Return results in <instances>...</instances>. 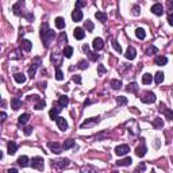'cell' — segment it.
<instances>
[{"label":"cell","mask_w":173,"mask_h":173,"mask_svg":"<svg viewBox=\"0 0 173 173\" xmlns=\"http://www.w3.org/2000/svg\"><path fill=\"white\" fill-rule=\"evenodd\" d=\"M109 87H111L112 89H120L122 88V81L118 80V78H114V80L109 81Z\"/></svg>","instance_id":"44dd1931"},{"label":"cell","mask_w":173,"mask_h":173,"mask_svg":"<svg viewBox=\"0 0 173 173\" xmlns=\"http://www.w3.org/2000/svg\"><path fill=\"white\" fill-rule=\"evenodd\" d=\"M133 14H134L135 16L139 15V6H134V7H133Z\"/></svg>","instance_id":"f907efd6"},{"label":"cell","mask_w":173,"mask_h":173,"mask_svg":"<svg viewBox=\"0 0 173 173\" xmlns=\"http://www.w3.org/2000/svg\"><path fill=\"white\" fill-rule=\"evenodd\" d=\"M95 16H96V19L99 22H102V23H104V22L107 20V14L106 12H103V11H97L95 14Z\"/></svg>","instance_id":"7402d4cb"},{"label":"cell","mask_w":173,"mask_h":173,"mask_svg":"<svg viewBox=\"0 0 173 173\" xmlns=\"http://www.w3.org/2000/svg\"><path fill=\"white\" fill-rule=\"evenodd\" d=\"M23 6V1H18L16 4L12 6V11H14L15 15H20V7Z\"/></svg>","instance_id":"d6a6232c"},{"label":"cell","mask_w":173,"mask_h":173,"mask_svg":"<svg viewBox=\"0 0 173 173\" xmlns=\"http://www.w3.org/2000/svg\"><path fill=\"white\" fill-rule=\"evenodd\" d=\"M168 23L170 26H173V14L172 15H168Z\"/></svg>","instance_id":"11a10c76"},{"label":"cell","mask_w":173,"mask_h":173,"mask_svg":"<svg viewBox=\"0 0 173 173\" xmlns=\"http://www.w3.org/2000/svg\"><path fill=\"white\" fill-rule=\"evenodd\" d=\"M85 6H87V1H81V0H80V1H76V8H78V10L81 7H85Z\"/></svg>","instance_id":"bcb514c9"},{"label":"cell","mask_w":173,"mask_h":173,"mask_svg":"<svg viewBox=\"0 0 173 173\" xmlns=\"http://www.w3.org/2000/svg\"><path fill=\"white\" fill-rule=\"evenodd\" d=\"M18 164L22 168H26V166L30 165V160H28V157H26V155H22V157L18 158Z\"/></svg>","instance_id":"e0dca14e"},{"label":"cell","mask_w":173,"mask_h":173,"mask_svg":"<svg viewBox=\"0 0 173 173\" xmlns=\"http://www.w3.org/2000/svg\"><path fill=\"white\" fill-rule=\"evenodd\" d=\"M152 173H155V172H152Z\"/></svg>","instance_id":"94428289"},{"label":"cell","mask_w":173,"mask_h":173,"mask_svg":"<svg viewBox=\"0 0 173 173\" xmlns=\"http://www.w3.org/2000/svg\"><path fill=\"white\" fill-rule=\"evenodd\" d=\"M164 81V73L162 72H157L154 76V83L155 84H161Z\"/></svg>","instance_id":"836d02e7"},{"label":"cell","mask_w":173,"mask_h":173,"mask_svg":"<svg viewBox=\"0 0 173 173\" xmlns=\"http://www.w3.org/2000/svg\"><path fill=\"white\" fill-rule=\"evenodd\" d=\"M96 123H99V117H97V118H91V119H87L85 122H83L80 127H81V129L92 127V126H95Z\"/></svg>","instance_id":"52a82bcc"},{"label":"cell","mask_w":173,"mask_h":173,"mask_svg":"<svg viewBox=\"0 0 173 173\" xmlns=\"http://www.w3.org/2000/svg\"><path fill=\"white\" fill-rule=\"evenodd\" d=\"M117 103L119 104V106H124V104H127V97L119 96V97H117Z\"/></svg>","instance_id":"f35d334b"},{"label":"cell","mask_w":173,"mask_h":173,"mask_svg":"<svg viewBox=\"0 0 173 173\" xmlns=\"http://www.w3.org/2000/svg\"><path fill=\"white\" fill-rule=\"evenodd\" d=\"M154 64H155V65H158V66H162V65H166V64H168V58H166V57H164V56H158V57H155Z\"/></svg>","instance_id":"2e32d148"},{"label":"cell","mask_w":173,"mask_h":173,"mask_svg":"<svg viewBox=\"0 0 173 173\" xmlns=\"http://www.w3.org/2000/svg\"><path fill=\"white\" fill-rule=\"evenodd\" d=\"M130 152V148H129V145H119L115 148V154L119 155V157H122V155H126L127 153Z\"/></svg>","instance_id":"277c9868"},{"label":"cell","mask_w":173,"mask_h":173,"mask_svg":"<svg viewBox=\"0 0 173 173\" xmlns=\"http://www.w3.org/2000/svg\"><path fill=\"white\" fill-rule=\"evenodd\" d=\"M37 68H38V64H31V65H30V68H28V76H30L31 78L35 76Z\"/></svg>","instance_id":"e575fe53"},{"label":"cell","mask_w":173,"mask_h":173,"mask_svg":"<svg viewBox=\"0 0 173 173\" xmlns=\"http://www.w3.org/2000/svg\"><path fill=\"white\" fill-rule=\"evenodd\" d=\"M0 118H1V122H4V120H6L7 115H6V112H4V111H1V114H0Z\"/></svg>","instance_id":"9f6ffc18"},{"label":"cell","mask_w":173,"mask_h":173,"mask_svg":"<svg viewBox=\"0 0 173 173\" xmlns=\"http://www.w3.org/2000/svg\"><path fill=\"white\" fill-rule=\"evenodd\" d=\"M56 122H57V126H58V129H60V130L65 131L68 129V122H66V119H65V118L58 117L56 119Z\"/></svg>","instance_id":"30bf717a"},{"label":"cell","mask_w":173,"mask_h":173,"mask_svg":"<svg viewBox=\"0 0 173 173\" xmlns=\"http://www.w3.org/2000/svg\"><path fill=\"white\" fill-rule=\"evenodd\" d=\"M14 78H15V81L18 83V84H25L26 83V76L23 73H16L14 76Z\"/></svg>","instance_id":"484cf974"},{"label":"cell","mask_w":173,"mask_h":173,"mask_svg":"<svg viewBox=\"0 0 173 173\" xmlns=\"http://www.w3.org/2000/svg\"><path fill=\"white\" fill-rule=\"evenodd\" d=\"M87 56L89 57V60L91 61H97V58H99V54H96L95 52H88Z\"/></svg>","instance_id":"60d3db41"},{"label":"cell","mask_w":173,"mask_h":173,"mask_svg":"<svg viewBox=\"0 0 173 173\" xmlns=\"http://www.w3.org/2000/svg\"><path fill=\"white\" fill-rule=\"evenodd\" d=\"M164 126V122L161 118H155L154 120H153V127L155 129V130H160V129H162Z\"/></svg>","instance_id":"4316f807"},{"label":"cell","mask_w":173,"mask_h":173,"mask_svg":"<svg viewBox=\"0 0 173 173\" xmlns=\"http://www.w3.org/2000/svg\"><path fill=\"white\" fill-rule=\"evenodd\" d=\"M135 35H137L138 39H145L146 38V32H145V30H143V28L138 27L137 30H135Z\"/></svg>","instance_id":"f1b7e54d"},{"label":"cell","mask_w":173,"mask_h":173,"mask_svg":"<svg viewBox=\"0 0 173 173\" xmlns=\"http://www.w3.org/2000/svg\"><path fill=\"white\" fill-rule=\"evenodd\" d=\"M72 19H73L74 22H80L83 19V11L76 8V10L72 12Z\"/></svg>","instance_id":"5bb4252c"},{"label":"cell","mask_w":173,"mask_h":173,"mask_svg":"<svg viewBox=\"0 0 173 173\" xmlns=\"http://www.w3.org/2000/svg\"><path fill=\"white\" fill-rule=\"evenodd\" d=\"M112 47L115 49V52H118V53H122V47H120V45L117 42V41H112Z\"/></svg>","instance_id":"ee69618b"},{"label":"cell","mask_w":173,"mask_h":173,"mask_svg":"<svg viewBox=\"0 0 173 173\" xmlns=\"http://www.w3.org/2000/svg\"><path fill=\"white\" fill-rule=\"evenodd\" d=\"M92 46H93V49L97 52V50H102L103 47H104V42H103L102 38H95L93 42H92Z\"/></svg>","instance_id":"4fadbf2b"},{"label":"cell","mask_w":173,"mask_h":173,"mask_svg":"<svg viewBox=\"0 0 173 173\" xmlns=\"http://www.w3.org/2000/svg\"><path fill=\"white\" fill-rule=\"evenodd\" d=\"M22 107V102L18 99V97H14L11 100V108L12 109H19Z\"/></svg>","instance_id":"cb8c5ba5"},{"label":"cell","mask_w":173,"mask_h":173,"mask_svg":"<svg viewBox=\"0 0 173 173\" xmlns=\"http://www.w3.org/2000/svg\"><path fill=\"white\" fill-rule=\"evenodd\" d=\"M39 85V88H41V89H45V85H46V83H43V84H42V83H41V84H38Z\"/></svg>","instance_id":"680465c9"},{"label":"cell","mask_w":173,"mask_h":173,"mask_svg":"<svg viewBox=\"0 0 173 173\" xmlns=\"http://www.w3.org/2000/svg\"><path fill=\"white\" fill-rule=\"evenodd\" d=\"M45 106H46V102H45V100H39V102H37V104L34 106V108L39 111V109H43V108H45Z\"/></svg>","instance_id":"74e56055"},{"label":"cell","mask_w":173,"mask_h":173,"mask_svg":"<svg viewBox=\"0 0 173 173\" xmlns=\"http://www.w3.org/2000/svg\"><path fill=\"white\" fill-rule=\"evenodd\" d=\"M78 69H81V71H84V69H87L88 68V62L85 60H81V61H78V64H77Z\"/></svg>","instance_id":"ab89813d"},{"label":"cell","mask_w":173,"mask_h":173,"mask_svg":"<svg viewBox=\"0 0 173 173\" xmlns=\"http://www.w3.org/2000/svg\"><path fill=\"white\" fill-rule=\"evenodd\" d=\"M28 119H30V115H28V114H23V115H20V117H19V124H22V126H23V124H26L28 122Z\"/></svg>","instance_id":"d590c367"},{"label":"cell","mask_w":173,"mask_h":173,"mask_svg":"<svg viewBox=\"0 0 173 173\" xmlns=\"http://www.w3.org/2000/svg\"><path fill=\"white\" fill-rule=\"evenodd\" d=\"M73 35H74V38L78 39V41L84 39V37H85L84 28H81V27H76V28H74V31H73Z\"/></svg>","instance_id":"7c38bea8"},{"label":"cell","mask_w":173,"mask_h":173,"mask_svg":"<svg viewBox=\"0 0 173 173\" xmlns=\"http://www.w3.org/2000/svg\"><path fill=\"white\" fill-rule=\"evenodd\" d=\"M168 7H169V15L173 14V1H168Z\"/></svg>","instance_id":"f5cc1de1"},{"label":"cell","mask_w":173,"mask_h":173,"mask_svg":"<svg viewBox=\"0 0 173 173\" xmlns=\"http://www.w3.org/2000/svg\"><path fill=\"white\" fill-rule=\"evenodd\" d=\"M7 149H8V154H15L16 153V149H18V145L15 143L14 141H11V142H8V145H7Z\"/></svg>","instance_id":"ac0fdd59"},{"label":"cell","mask_w":173,"mask_h":173,"mask_svg":"<svg viewBox=\"0 0 173 173\" xmlns=\"http://www.w3.org/2000/svg\"><path fill=\"white\" fill-rule=\"evenodd\" d=\"M160 107H161L160 109H161V111L164 112V115H165V118H166V119L173 120V111H172V109H169V108H166V107H164L162 104H161Z\"/></svg>","instance_id":"9a60e30c"},{"label":"cell","mask_w":173,"mask_h":173,"mask_svg":"<svg viewBox=\"0 0 173 173\" xmlns=\"http://www.w3.org/2000/svg\"><path fill=\"white\" fill-rule=\"evenodd\" d=\"M106 72H107V69H106L104 65H97V73H99V74H104Z\"/></svg>","instance_id":"f6af8a7d"},{"label":"cell","mask_w":173,"mask_h":173,"mask_svg":"<svg viewBox=\"0 0 173 173\" xmlns=\"http://www.w3.org/2000/svg\"><path fill=\"white\" fill-rule=\"evenodd\" d=\"M61 111H62V107H61L58 103H56V104H53V108L49 111V117L53 120L57 119V118H58V114H60Z\"/></svg>","instance_id":"7a4b0ae2"},{"label":"cell","mask_w":173,"mask_h":173,"mask_svg":"<svg viewBox=\"0 0 173 173\" xmlns=\"http://www.w3.org/2000/svg\"><path fill=\"white\" fill-rule=\"evenodd\" d=\"M148 54H152V53H157V47H154V46H150L148 49V52H146Z\"/></svg>","instance_id":"681fc988"},{"label":"cell","mask_w":173,"mask_h":173,"mask_svg":"<svg viewBox=\"0 0 173 173\" xmlns=\"http://www.w3.org/2000/svg\"><path fill=\"white\" fill-rule=\"evenodd\" d=\"M152 81H153V76L150 73H145L142 76V83L143 84H152Z\"/></svg>","instance_id":"4dcf8cb0"},{"label":"cell","mask_w":173,"mask_h":173,"mask_svg":"<svg viewBox=\"0 0 173 173\" xmlns=\"http://www.w3.org/2000/svg\"><path fill=\"white\" fill-rule=\"evenodd\" d=\"M32 133V127H26L25 129V134L26 135H30Z\"/></svg>","instance_id":"db71d44e"},{"label":"cell","mask_w":173,"mask_h":173,"mask_svg":"<svg viewBox=\"0 0 173 173\" xmlns=\"http://www.w3.org/2000/svg\"><path fill=\"white\" fill-rule=\"evenodd\" d=\"M142 103H146V104H150V103H154L155 102V95L153 92H146L145 95L141 97Z\"/></svg>","instance_id":"5b68a950"},{"label":"cell","mask_w":173,"mask_h":173,"mask_svg":"<svg viewBox=\"0 0 173 173\" xmlns=\"http://www.w3.org/2000/svg\"><path fill=\"white\" fill-rule=\"evenodd\" d=\"M69 160L68 158H62V160H57V161H53V165L57 166V168H60V169H64V168H66L68 165H69Z\"/></svg>","instance_id":"9c48e42d"},{"label":"cell","mask_w":173,"mask_h":173,"mask_svg":"<svg viewBox=\"0 0 173 173\" xmlns=\"http://www.w3.org/2000/svg\"><path fill=\"white\" fill-rule=\"evenodd\" d=\"M72 80H73L74 83H77V84H81V77H80L78 74H76V76H73V77H72Z\"/></svg>","instance_id":"c3c4849f"},{"label":"cell","mask_w":173,"mask_h":173,"mask_svg":"<svg viewBox=\"0 0 173 173\" xmlns=\"http://www.w3.org/2000/svg\"><path fill=\"white\" fill-rule=\"evenodd\" d=\"M62 53H64V56L66 57V58H71L72 54H73V47H72V46H65Z\"/></svg>","instance_id":"1f68e13d"},{"label":"cell","mask_w":173,"mask_h":173,"mask_svg":"<svg viewBox=\"0 0 173 173\" xmlns=\"http://www.w3.org/2000/svg\"><path fill=\"white\" fill-rule=\"evenodd\" d=\"M131 162H133V160H131V157H126V158L118 160L117 165H118V166H127V165H130Z\"/></svg>","instance_id":"d6986e66"},{"label":"cell","mask_w":173,"mask_h":173,"mask_svg":"<svg viewBox=\"0 0 173 173\" xmlns=\"http://www.w3.org/2000/svg\"><path fill=\"white\" fill-rule=\"evenodd\" d=\"M22 47H23L25 52H30L31 47H32V43L30 42L28 39H23V41H22Z\"/></svg>","instance_id":"83f0119b"},{"label":"cell","mask_w":173,"mask_h":173,"mask_svg":"<svg viewBox=\"0 0 173 173\" xmlns=\"http://www.w3.org/2000/svg\"><path fill=\"white\" fill-rule=\"evenodd\" d=\"M112 173H118V172H117V170H114V172H112Z\"/></svg>","instance_id":"91938a15"},{"label":"cell","mask_w":173,"mask_h":173,"mask_svg":"<svg viewBox=\"0 0 173 173\" xmlns=\"http://www.w3.org/2000/svg\"><path fill=\"white\" fill-rule=\"evenodd\" d=\"M74 146V141L73 139H66V141L64 142V145H62V149H65V150H68V149H71Z\"/></svg>","instance_id":"8d00e7d4"},{"label":"cell","mask_w":173,"mask_h":173,"mask_svg":"<svg viewBox=\"0 0 173 173\" xmlns=\"http://www.w3.org/2000/svg\"><path fill=\"white\" fill-rule=\"evenodd\" d=\"M56 78L58 80V81L64 80V73H62V71H61V69H57V71H56Z\"/></svg>","instance_id":"7bdbcfd3"},{"label":"cell","mask_w":173,"mask_h":173,"mask_svg":"<svg viewBox=\"0 0 173 173\" xmlns=\"http://www.w3.org/2000/svg\"><path fill=\"white\" fill-rule=\"evenodd\" d=\"M47 146H49L50 150L53 153H56V154H60V153L62 152V146H61L60 143H57V142H47Z\"/></svg>","instance_id":"8992f818"},{"label":"cell","mask_w":173,"mask_h":173,"mask_svg":"<svg viewBox=\"0 0 173 173\" xmlns=\"http://www.w3.org/2000/svg\"><path fill=\"white\" fill-rule=\"evenodd\" d=\"M126 91L130 92V93H137L138 92V85L135 84V83H131V84H129L127 87H126Z\"/></svg>","instance_id":"f546056e"},{"label":"cell","mask_w":173,"mask_h":173,"mask_svg":"<svg viewBox=\"0 0 173 173\" xmlns=\"http://www.w3.org/2000/svg\"><path fill=\"white\" fill-rule=\"evenodd\" d=\"M152 12L154 15H157V16H161V15L164 14V7H162V4H160V3H155L152 6Z\"/></svg>","instance_id":"ba28073f"},{"label":"cell","mask_w":173,"mask_h":173,"mask_svg":"<svg viewBox=\"0 0 173 173\" xmlns=\"http://www.w3.org/2000/svg\"><path fill=\"white\" fill-rule=\"evenodd\" d=\"M27 99H28V100H35V102H39V100H41L38 95H31V96H28Z\"/></svg>","instance_id":"816d5d0a"},{"label":"cell","mask_w":173,"mask_h":173,"mask_svg":"<svg viewBox=\"0 0 173 173\" xmlns=\"http://www.w3.org/2000/svg\"><path fill=\"white\" fill-rule=\"evenodd\" d=\"M146 169V165H145V164H143V162H142V164H139V165H138V168H137V172L138 173H139V172H143V170H145Z\"/></svg>","instance_id":"7dc6e473"},{"label":"cell","mask_w":173,"mask_h":173,"mask_svg":"<svg viewBox=\"0 0 173 173\" xmlns=\"http://www.w3.org/2000/svg\"><path fill=\"white\" fill-rule=\"evenodd\" d=\"M54 23H56V27L58 28V30H62V28L65 27V20H64V18H61V16H58V18H56V20H54Z\"/></svg>","instance_id":"d4e9b609"},{"label":"cell","mask_w":173,"mask_h":173,"mask_svg":"<svg viewBox=\"0 0 173 173\" xmlns=\"http://www.w3.org/2000/svg\"><path fill=\"white\" fill-rule=\"evenodd\" d=\"M84 26H85V28H87L88 31H93V28H95V26H93V23H92L91 20L84 22Z\"/></svg>","instance_id":"b9f144b4"},{"label":"cell","mask_w":173,"mask_h":173,"mask_svg":"<svg viewBox=\"0 0 173 173\" xmlns=\"http://www.w3.org/2000/svg\"><path fill=\"white\" fill-rule=\"evenodd\" d=\"M135 154H137L138 157H143V155L146 154V146H145V143H142L141 146H138V148L135 149Z\"/></svg>","instance_id":"ffe728a7"},{"label":"cell","mask_w":173,"mask_h":173,"mask_svg":"<svg viewBox=\"0 0 173 173\" xmlns=\"http://www.w3.org/2000/svg\"><path fill=\"white\" fill-rule=\"evenodd\" d=\"M124 57H126L127 60L133 61L135 57H137V50H135L133 46H129V49L126 50V54H124Z\"/></svg>","instance_id":"8fae6325"},{"label":"cell","mask_w":173,"mask_h":173,"mask_svg":"<svg viewBox=\"0 0 173 173\" xmlns=\"http://www.w3.org/2000/svg\"><path fill=\"white\" fill-rule=\"evenodd\" d=\"M54 37H56V34H54L53 30H50L49 28V25L47 23H42V26H41V39H42V42L45 43V47H49L50 43L53 42Z\"/></svg>","instance_id":"6da1fadb"},{"label":"cell","mask_w":173,"mask_h":173,"mask_svg":"<svg viewBox=\"0 0 173 173\" xmlns=\"http://www.w3.org/2000/svg\"><path fill=\"white\" fill-rule=\"evenodd\" d=\"M31 166L34 169L43 170V158L42 157H34V158L31 160Z\"/></svg>","instance_id":"3957f363"},{"label":"cell","mask_w":173,"mask_h":173,"mask_svg":"<svg viewBox=\"0 0 173 173\" xmlns=\"http://www.w3.org/2000/svg\"><path fill=\"white\" fill-rule=\"evenodd\" d=\"M58 104H60L62 108H64V107H66L68 104H69V97H68L66 95L60 96V99H58Z\"/></svg>","instance_id":"603a6c76"},{"label":"cell","mask_w":173,"mask_h":173,"mask_svg":"<svg viewBox=\"0 0 173 173\" xmlns=\"http://www.w3.org/2000/svg\"><path fill=\"white\" fill-rule=\"evenodd\" d=\"M8 173H19V172L15 168H12V169H8Z\"/></svg>","instance_id":"6f0895ef"}]
</instances>
